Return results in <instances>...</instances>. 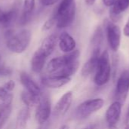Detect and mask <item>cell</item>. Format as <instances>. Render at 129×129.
I'll return each mask as SVG.
<instances>
[{
	"instance_id": "6da1fadb",
	"label": "cell",
	"mask_w": 129,
	"mask_h": 129,
	"mask_svg": "<svg viewBox=\"0 0 129 129\" xmlns=\"http://www.w3.org/2000/svg\"><path fill=\"white\" fill-rule=\"evenodd\" d=\"M75 14L76 5L75 0H62L54 14L56 19V27L64 29L70 26L75 20Z\"/></svg>"
},
{
	"instance_id": "7a4b0ae2",
	"label": "cell",
	"mask_w": 129,
	"mask_h": 129,
	"mask_svg": "<svg viewBox=\"0 0 129 129\" xmlns=\"http://www.w3.org/2000/svg\"><path fill=\"white\" fill-rule=\"evenodd\" d=\"M112 67L109 52L105 50L101 53L97 68L95 71L94 81L98 86H103L109 82L111 78Z\"/></svg>"
},
{
	"instance_id": "3957f363",
	"label": "cell",
	"mask_w": 129,
	"mask_h": 129,
	"mask_svg": "<svg viewBox=\"0 0 129 129\" xmlns=\"http://www.w3.org/2000/svg\"><path fill=\"white\" fill-rule=\"evenodd\" d=\"M31 40V32L28 29H22L7 39L6 45L13 53H23L29 46Z\"/></svg>"
},
{
	"instance_id": "277c9868",
	"label": "cell",
	"mask_w": 129,
	"mask_h": 129,
	"mask_svg": "<svg viewBox=\"0 0 129 129\" xmlns=\"http://www.w3.org/2000/svg\"><path fill=\"white\" fill-rule=\"evenodd\" d=\"M80 57V51L74 50L71 52L66 53L65 54L52 58L46 65V72L49 74H54L65 66L78 60Z\"/></svg>"
},
{
	"instance_id": "5b68a950",
	"label": "cell",
	"mask_w": 129,
	"mask_h": 129,
	"mask_svg": "<svg viewBox=\"0 0 129 129\" xmlns=\"http://www.w3.org/2000/svg\"><path fill=\"white\" fill-rule=\"evenodd\" d=\"M103 105L104 101L102 98H94L85 101L77 107V116L80 119H86L93 113L100 110Z\"/></svg>"
},
{
	"instance_id": "8992f818",
	"label": "cell",
	"mask_w": 129,
	"mask_h": 129,
	"mask_svg": "<svg viewBox=\"0 0 129 129\" xmlns=\"http://www.w3.org/2000/svg\"><path fill=\"white\" fill-rule=\"evenodd\" d=\"M105 27L109 45L113 51L116 52L121 44V29L115 23L109 20H106Z\"/></svg>"
},
{
	"instance_id": "52a82bcc",
	"label": "cell",
	"mask_w": 129,
	"mask_h": 129,
	"mask_svg": "<svg viewBox=\"0 0 129 129\" xmlns=\"http://www.w3.org/2000/svg\"><path fill=\"white\" fill-rule=\"evenodd\" d=\"M51 115V102L47 96H41L36 110V120L39 125L47 121Z\"/></svg>"
},
{
	"instance_id": "ba28073f",
	"label": "cell",
	"mask_w": 129,
	"mask_h": 129,
	"mask_svg": "<svg viewBox=\"0 0 129 129\" xmlns=\"http://www.w3.org/2000/svg\"><path fill=\"white\" fill-rule=\"evenodd\" d=\"M122 103L116 101L107 109L106 112V120L109 129H116L120 119L122 113Z\"/></svg>"
},
{
	"instance_id": "9c48e42d",
	"label": "cell",
	"mask_w": 129,
	"mask_h": 129,
	"mask_svg": "<svg viewBox=\"0 0 129 129\" xmlns=\"http://www.w3.org/2000/svg\"><path fill=\"white\" fill-rule=\"evenodd\" d=\"M129 91V71L124 70L119 77L116 88V96L118 101H125Z\"/></svg>"
},
{
	"instance_id": "30bf717a",
	"label": "cell",
	"mask_w": 129,
	"mask_h": 129,
	"mask_svg": "<svg viewBox=\"0 0 129 129\" xmlns=\"http://www.w3.org/2000/svg\"><path fill=\"white\" fill-rule=\"evenodd\" d=\"M100 49H95L93 50L92 54L90 58L84 64L81 69V75L84 77H87L90 76L91 73L96 71L98 63H99V59L101 54Z\"/></svg>"
},
{
	"instance_id": "8fae6325",
	"label": "cell",
	"mask_w": 129,
	"mask_h": 129,
	"mask_svg": "<svg viewBox=\"0 0 129 129\" xmlns=\"http://www.w3.org/2000/svg\"><path fill=\"white\" fill-rule=\"evenodd\" d=\"M70 81L71 78L59 76L55 75L43 76L41 79L42 85L49 88H59L70 82Z\"/></svg>"
},
{
	"instance_id": "7c38bea8",
	"label": "cell",
	"mask_w": 129,
	"mask_h": 129,
	"mask_svg": "<svg viewBox=\"0 0 129 129\" xmlns=\"http://www.w3.org/2000/svg\"><path fill=\"white\" fill-rule=\"evenodd\" d=\"M73 101V94L71 91H67L57 101L54 110L55 113L58 116H64L69 108L71 107Z\"/></svg>"
},
{
	"instance_id": "4fadbf2b",
	"label": "cell",
	"mask_w": 129,
	"mask_h": 129,
	"mask_svg": "<svg viewBox=\"0 0 129 129\" xmlns=\"http://www.w3.org/2000/svg\"><path fill=\"white\" fill-rule=\"evenodd\" d=\"M20 82L26 88V91L37 97H41V89L36 82L26 72L20 73Z\"/></svg>"
},
{
	"instance_id": "5bb4252c",
	"label": "cell",
	"mask_w": 129,
	"mask_h": 129,
	"mask_svg": "<svg viewBox=\"0 0 129 129\" xmlns=\"http://www.w3.org/2000/svg\"><path fill=\"white\" fill-rule=\"evenodd\" d=\"M59 47L64 53L73 51L76 47L75 39L67 32H62L59 36Z\"/></svg>"
},
{
	"instance_id": "9a60e30c",
	"label": "cell",
	"mask_w": 129,
	"mask_h": 129,
	"mask_svg": "<svg viewBox=\"0 0 129 129\" xmlns=\"http://www.w3.org/2000/svg\"><path fill=\"white\" fill-rule=\"evenodd\" d=\"M57 42H59V37L56 34H51L43 40L41 45L38 49L48 57L54 51Z\"/></svg>"
},
{
	"instance_id": "2e32d148",
	"label": "cell",
	"mask_w": 129,
	"mask_h": 129,
	"mask_svg": "<svg viewBox=\"0 0 129 129\" xmlns=\"http://www.w3.org/2000/svg\"><path fill=\"white\" fill-rule=\"evenodd\" d=\"M46 59H47V57L39 49H37L35 51V53L33 54L31 61H30L31 69H32L33 72H34L36 73H40L43 70V69L44 68Z\"/></svg>"
},
{
	"instance_id": "e0dca14e",
	"label": "cell",
	"mask_w": 129,
	"mask_h": 129,
	"mask_svg": "<svg viewBox=\"0 0 129 129\" xmlns=\"http://www.w3.org/2000/svg\"><path fill=\"white\" fill-rule=\"evenodd\" d=\"M29 118H30V108L27 107L21 108L17 113V116L16 119V128H26Z\"/></svg>"
},
{
	"instance_id": "ac0fdd59",
	"label": "cell",
	"mask_w": 129,
	"mask_h": 129,
	"mask_svg": "<svg viewBox=\"0 0 129 129\" xmlns=\"http://www.w3.org/2000/svg\"><path fill=\"white\" fill-rule=\"evenodd\" d=\"M78 67H79V61L78 60L76 62H74V63H71L70 64L65 66L61 70H59V71H57L56 73L52 75L71 78V76H73L77 72Z\"/></svg>"
},
{
	"instance_id": "d6986e66",
	"label": "cell",
	"mask_w": 129,
	"mask_h": 129,
	"mask_svg": "<svg viewBox=\"0 0 129 129\" xmlns=\"http://www.w3.org/2000/svg\"><path fill=\"white\" fill-rule=\"evenodd\" d=\"M104 39V33L103 28L99 26L97 27L91 38V45L93 46V50L100 49Z\"/></svg>"
},
{
	"instance_id": "ffe728a7",
	"label": "cell",
	"mask_w": 129,
	"mask_h": 129,
	"mask_svg": "<svg viewBox=\"0 0 129 129\" xmlns=\"http://www.w3.org/2000/svg\"><path fill=\"white\" fill-rule=\"evenodd\" d=\"M21 101H23V103L26 105V107L30 108V107H33L35 105L38 104L40 97L35 96L34 94L30 93L27 91H24L21 92Z\"/></svg>"
},
{
	"instance_id": "44dd1931",
	"label": "cell",
	"mask_w": 129,
	"mask_h": 129,
	"mask_svg": "<svg viewBox=\"0 0 129 129\" xmlns=\"http://www.w3.org/2000/svg\"><path fill=\"white\" fill-rule=\"evenodd\" d=\"M17 9L13 8L6 12H4L2 17H0V21L2 22V26H9L17 17Z\"/></svg>"
},
{
	"instance_id": "7402d4cb",
	"label": "cell",
	"mask_w": 129,
	"mask_h": 129,
	"mask_svg": "<svg viewBox=\"0 0 129 129\" xmlns=\"http://www.w3.org/2000/svg\"><path fill=\"white\" fill-rule=\"evenodd\" d=\"M129 8V0H116L113 7L110 8L109 11L116 14L121 15Z\"/></svg>"
},
{
	"instance_id": "603a6c76",
	"label": "cell",
	"mask_w": 129,
	"mask_h": 129,
	"mask_svg": "<svg viewBox=\"0 0 129 129\" xmlns=\"http://www.w3.org/2000/svg\"><path fill=\"white\" fill-rule=\"evenodd\" d=\"M12 111V104L0 108V129H2Z\"/></svg>"
},
{
	"instance_id": "cb8c5ba5",
	"label": "cell",
	"mask_w": 129,
	"mask_h": 129,
	"mask_svg": "<svg viewBox=\"0 0 129 129\" xmlns=\"http://www.w3.org/2000/svg\"><path fill=\"white\" fill-rule=\"evenodd\" d=\"M36 0H24V8L23 11L27 13L33 14L35 8Z\"/></svg>"
},
{
	"instance_id": "d4e9b609",
	"label": "cell",
	"mask_w": 129,
	"mask_h": 129,
	"mask_svg": "<svg viewBox=\"0 0 129 129\" xmlns=\"http://www.w3.org/2000/svg\"><path fill=\"white\" fill-rule=\"evenodd\" d=\"M56 24V17L53 16L51 18L48 19L43 24V27H42V30L43 31H47L50 29H52L55 25Z\"/></svg>"
},
{
	"instance_id": "484cf974",
	"label": "cell",
	"mask_w": 129,
	"mask_h": 129,
	"mask_svg": "<svg viewBox=\"0 0 129 129\" xmlns=\"http://www.w3.org/2000/svg\"><path fill=\"white\" fill-rule=\"evenodd\" d=\"M31 17H32V14L31 13H27V12H25L23 11L22 14H21V16L19 19V23L21 25H26L27 24L30 20H31Z\"/></svg>"
},
{
	"instance_id": "4316f807",
	"label": "cell",
	"mask_w": 129,
	"mask_h": 129,
	"mask_svg": "<svg viewBox=\"0 0 129 129\" xmlns=\"http://www.w3.org/2000/svg\"><path fill=\"white\" fill-rule=\"evenodd\" d=\"M12 101H13V94L11 93H9L6 98L0 100V108L11 105Z\"/></svg>"
},
{
	"instance_id": "83f0119b",
	"label": "cell",
	"mask_w": 129,
	"mask_h": 129,
	"mask_svg": "<svg viewBox=\"0 0 129 129\" xmlns=\"http://www.w3.org/2000/svg\"><path fill=\"white\" fill-rule=\"evenodd\" d=\"M13 73V70L11 68L6 67V66H3V65H0V76H9Z\"/></svg>"
},
{
	"instance_id": "f1b7e54d",
	"label": "cell",
	"mask_w": 129,
	"mask_h": 129,
	"mask_svg": "<svg viewBox=\"0 0 129 129\" xmlns=\"http://www.w3.org/2000/svg\"><path fill=\"white\" fill-rule=\"evenodd\" d=\"M3 87H4L8 91H12L14 90V87H15V82H14L13 80H10V81L7 82L4 85Z\"/></svg>"
},
{
	"instance_id": "f546056e",
	"label": "cell",
	"mask_w": 129,
	"mask_h": 129,
	"mask_svg": "<svg viewBox=\"0 0 129 129\" xmlns=\"http://www.w3.org/2000/svg\"><path fill=\"white\" fill-rule=\"evenodd\" d=\"M59 0H39L40 3L46 7H49V6H52L53 5H55L56 3H57Z\"/></svg>"
},
{
	"instance_id": "4dcf8cb0",
	"label": "cell",
	"mask_w": 129,
	"mask_h": 129,
	"mask_svg": "<svg viewBox=\"0 0 129 129\" xmlns=\"http://www.w3.org/2000/svg\"><path fill=\"white\" fill-rule=\"evenodd\" d=\"M8 94H9L8 91L3 86L2 87H0V100L6 98L8 95Z\"/></svg>"
},
{
	"instance_id": "1f68e13d",
	"label": "cell",
	"mask_w": 129,
	"mask_h": 129,
	"mask_svg": "<svg viewBox=\"0 0 129 129\" xmlns=\"http://www.w3.org/2000/svg\"><path fill=\"white\" fill-rule=\"evenodd\" d=\"M116 0H103V3L104 4L105 6L111 8L113 6V5L115 4Z\"/></svg>"
},
{
	"instance_id": "d6a6232c",
	"label": "cell",
	"mask_w": 129,
	"mask_h": 129,
	"mask_svg": "<svg viewBox=\"0 0 129 129\" xmlns=\"http://www.w3.org/2000/svg\"><path fill=\"white\" fill-rule=\"evenodd\" d=\"M123 33L125 36L129 37V19L128 20V21L126 22L124 29H123Z\"/></svg>"
},
{
	"instance_id": "836d02e7",
	"label": "cell",
	"mask_w": 129,
	"mask_h": 129,
	"mask_svg": "<svg viewBox=\"0 0 129 129\" xmlns=\"http://www.w3.org/2000/svg\"><path fill=\"white\" fill-rule=\"evenodd\" d=\"M49 127V121H47L43 124H40L37 129H48Z\"/></svg>"
},
{
	"instance_id": "e575fe53",
	"label": "cell",
	"mask_w": 129,
	"mask_h": 129,
	"mask_svg": "<svg viewBox=\"0 0 129 129\" xmlns=\"http://www.w3.org/2000/svg\"><path fill=\"white\" fill-rule=\"evenodd\" d=\"M84 2H85L86 5H87L88 6H91L95 3L96 0H84Z\"/></svg>"
},
{
	"instance_id": "d590c367",
	"label": "cell",
	"mask_w": 129,
	"mask_h": 129,
	"mask_svg": "<svg viewBox=\"0 0 129 129\" xmlns=\"http://www.w3.org/2000/svg\"><path fill=\"white\" fill-rule=\"evenodd\" d=\"M68 127L67 126V125H62L61 128H60V129H68Z\"/></svg>"
},
{
	"instance_id": "8d00e7d4",
	"label": "cell",
	"mask_w": 129,
	"mask_h": 129,
	"mask_svg": "<svg viewBox=\"0 0 129 129\" xmlns=\"http://www.w3.org/2000/svg\"><path fill=\"white\" fill-rule=\"evenodd\" d=\"M3 13H4V12H3V11H2V9L0 8V17H2V15L3 14Z\"/></svg>"
},
{
	"instance_id": "74e56055",
	"label": "cell",
	"mask_w": 129,
	"mask_h": 129,
	"mask_svg": "<svg viewBox=\"0 0 129 129\" xmlns=\"http://www.w3.org/2000/svg\"><path fill=\"white\" fill-rule=\"evenodd\" d=\"M125 129H129V123H128V124H127V125L125 126Z\"/></svg>"
},
{
	"instance_id": "f35d334b",
	"label": "cell",
	"mask_w": 129,
	"mask_h": 129,
	"mask_svg": "<svg viewBox=\"0 0 129 129\" xmlns=\"http://www.w3.org/2000/svg\"><path fill=\"white\" fill-rule=\"evenodd\" d=\"M2 22L0 21V27H2Z\"/></svg>"
},
{
	"instance_id": "ab89813d",
	"label": "cell",
	"mask_w": 129,
	"mask_h": 129,
	"mask_svg": "<svg viewBox=\"0 0 129 129\" xmlns=\"http://www.w3.org/2000/svg\"><path fill=\"white\" fill-rule=\"evenodd\" d=\"M0 60H1V56H0Z\"/></svg>"
},
{
	"instance_id": "60d3db41",
	"label": "cell",
	"mask_w": 129,
	"mask_h": 129,
	"mask_svg": "<svg viewBox=\"0 0 129 129\" xmlns=\"http://www.w3.org/2000/svg\"><path fill=\"white\" fill-rule=\"evenodd\" d=\"M85 129H90V128H85Z\"/></svg>"
}]
</instances>
